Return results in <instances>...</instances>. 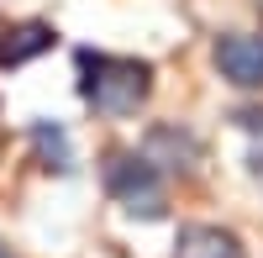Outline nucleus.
Wrapping results in <instances>:
<instances>
[{"label": "nucleus", "instance_id": "1", "mask_svg": "<svg viewBox=\"0 0 263 258\" xmlns=\"http://www.w3.org/2000/svg\"><path fill=\"white\" fill-rule=\"evenodd\" d=\"M79 69H84V100L95 105L100 116H126V111H137V105L147 100L153 90V69L137 58H105V53H90L84 48L79 53Z\"/></svg>", "mask_w": 263, "mask_h": 258}, {"label": "nucleus", "instance_id": "2", "mask_svg": "<svg viewBox=\"0 0 263 258\" xmlns=\"http://www.w3.org/2000/svg\"><path fill=\"white\" fill-rule=\"evenodd\" d=\"M105 185H111V195L132 211V216H163V206H168L158 169H153L147 158H137V153H111Z\"/></svg>", "mask_w": 263, "mask_h": 258}, {"label": "nucleus", "instance_id": "3", "mask_svg": "<svg viewBox=\"0 0 263 258\" xmlns=\"http://www.w3.org/2000/svg\"><path fill=\"white\" fill-rule=\"evenodd\" d=\"M216 69H221V79H232L237 90H258L263 84V32H227L216 37Z\"/></svg>", "mask_w": 263, "mask_h": 258}, {"label": "nucleus", "instance_id": "4", "mask_svg": "<svg viewBox=\"0 0 263 258\" xmlns=\"http://www.w3.org/2000/svg\"><path fill=\"white\" fill-rule=\"evenodd\" d=\"M53 27L48 21H21V27H6V37H0V69H21V63H32L53 48Z\"/></svg>", "mask_w": 263, "mask_h": 258}, {"label": "nucleus", "instance_id": "5", "mask_svg": "<svg viewBox=\"0 0 263 258\" xmlns=\"http://www.w3.org/2000/svg\"><path fill=\"white\" fill-rule=\"evenodd\" d=\"M174 258H248L227 227H179Z\"/></svg>", "mask_w": 263, "mask_h": 258}, {"label": "nucleus", "instance_id": "6", "mask_svg": "<svg viewBox=\"0 0 263 258\" xmlns=\"http://www.w3.org/2000/svg\"><path fill=\"white\" fill-rule=\"evenodd\" d=\"M153 169H195V158H200V142H195L190 132H179V126H153L147 137V153H142Z\"/></svg>", "mask_w": 263, "mask_h": 258}, {"label": "nucleus", "instance_id": "7", "mask_svg": "<svg viewBox=\"0 0 263 258\" xmlns=\"http://www.w3.org/2000/svg\"><path fill=\"white\" fill-rule=\"evenodd\" d=\"M32 142L48 169H74V148H69V132L58 121H32Z\"/></svg>", "mask_w": 263, "mask_h": 258}, {"label": "nucleus", "instance_id": "8", "mask_svg": "<svg viewBox=\"0 0 263 258\" xmlns=\"http://www.w3.org/2000/svg\"><path fill=\"white\" fill-rule=\"evenodd\" d=\"M237 126H242V132H253V137H258V148H253V163L263 169V111H237Z\"/></svg>", "mask_w": 263, "mask_h": 258}, {"label": "nucleus", "instance_id": "9", "mask_svg": "<svg viewBox=\"0 0 263 258\" xmlns=\"http://www.w3.org/2000/svg\"><path fill=\"white\" fill-rule=\"evenodd\" d=\"M0 258H11V248H6V243H0Z\"/></svg>", "mask_w": 263, "mask_h": 258}, {"label": "nucleus", "instance_id": "10", "mask_svg": "<svg viewBox=\"0 0 263 258\" xmlns=\"http://www.w3.org/2000/svg\"><path fill=\"white\" fill-rule=\"evenodd\" d=\"M258 179H263V169H258Z\"/></svg>", "mask_w": 263, "mask_h": 258}]
</instances>
